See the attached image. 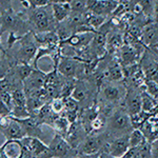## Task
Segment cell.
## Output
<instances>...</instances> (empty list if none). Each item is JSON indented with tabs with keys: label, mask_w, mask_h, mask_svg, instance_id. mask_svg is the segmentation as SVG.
<instances>
[{
	"label": "cell",
	"mask_w": 158,
	"mask_h": 158,
	"mask_svg": "<svg viewBox=\"0 0 158 158\" xmlns=\"http://www.w3.org/2000/svg\"><path fill=\"white\" fill-rule=\"evenodd\" d=\"M106 127L110 135H115L116 137L129 135L134 130L131 116L124 108L116 109L113 115L106 120Z\"/></svg>",
	"instance_id": "6da1fadb"
},
{
	"label": "cell",
	"mask_w": 158,
	"mask_h": 158,
	"mask_svg": "<svg viewBox=\"0 0 158 158\" xmlns=\"http://www.w3.org/2000/svg\"><path fill=\"white\" fill-rule=\"evenodd\" d=\"M32 23L34 24L35 30L37 33H44V32H54L57 29V21L53 16L52 6H43L34 9L31 16Z\"/></svg>",
	"instance_id": "7a4b0ae2"
},
{
	"label": "cell",
	"mask_w": 158,
	"mask_h": 158,
	"mask_svg": "<svg viewBox=\"0 0 158 158\" xmlns=\"http://www.w3.org/2000/svg\"><path fill=\"white\" fill-rule=\"evenodd\" d=\"M111 136L109 132L102 134H88L85 140L79 144V147L75 150L79 155H91L98 154L99 151L103 149L108 144V138Z\"/></svg>",
	"instance_id": "3957f363"
},
{
	"label": "cell",
	"mask_w": 158,
	"mask_h": 158,
	"mask_svg": "<svg viewBox=\"0 0 158 158\" xmlns=\"http://www.w3.org/2000/svg\"><path fill=\"white\" fill-rule=\"evenodd\" d=\"M20 47L18 51L15 53V59L17 63H30L35 59L37 54L38 45L34 38V33L29 32L24 34L19 40Z\"/></svg>",
	"instance_id": "277c9868"
},
{
	"label": "cell",
	"mask_w": 158,
	"mask_h": 158,
	"mask_svg": "<svg viewBox=\"0 0 158 158\" xmlns=\"http://www.w3.org/2000/svg\"><path fill=\"white\" fill-rule=\"evenodd\" d=\"M99 91L101 92L103 100L106 102L116 104L123 101L127 93V86L120 85V82H110L106 81L100 86Z\"/></svg>",
	"instance_id": "5b68a950"
},
{
	"label": "cell",
	"mask_w": 158,
	"mask_h": 158,
	"mask_svg": "<svg viewBox=\"0 0 158 158\" xmlns=\"http://www.w3.org/2000/svg\"><path fill=\"white\" fill-rule=\"evenodd\" d=\"M127 86L126 97L123 99V106L130 116H135L141 112V89L130 83Z\"/></svg>",
	"instance_id": "8992f818"
},
{
	"label": "cell",
	"mask_w": 158,
	"mask_h": 158,
	"mask_svg": "<svg viewBox=\"0 0 158 158\" xmlns=\"http://www.w3.org/2000/svg\"><path fill=\"white\" fill-rule=\"evenodd\" d=\"M0 133L6 140H21L27 137L21 126L12 116L0 117Z\"/></svg>",
	"instance_id": "52a82bcc"
},
{
	"label": "cell",
	"mask_w": 158,
	"mask_h": 158,
	"mask_svg": "<svg viewBox=\"0 0 158 158\" xmlns=\"http://www.w3.org/2000/svg\"><path fill=\"white\" fill-rule=\"evenodd\" d=\"M139 64L142 69L146 80L158 83V60L148 49H146L140 58Z\"/></svg>",
	"instance_id": "ba28073f"
},
{
	"label": "cell",
	"mask_w": 158,
	"mask_h": 158,
	"mask_svg": "<svg viewBox=\"0 0 158 158\" xmlns=\"http://www.w3.org/2000/svg\"><path fill=\"white\" fill-rule=\"evenodd\" d=\"M21 143L24 148L30 150L34 158H53L52 152L48 144L42 140L36 137H24L21 140Z\"/></svg>",
	"instance_id": "9c48e42d"
},
{
	"label": "cell",
	"mask_w": 158,
	"mask_h": 158,
	"mask_svg": "<svg viewBox=\"0 0 158 158\" xmlns=\"http://www.w3.org/2000/svg\"><path fill=\"white\" fill-rule=\"evenodd\" d=\"M72 98L75 99L76 101L80 104H83V108H90V106H93L94 103L96 102H92L91 99L93 98V95H92V91L89 86L88 82L85 80V79H78L76 80L75 83V88H74V91L72 93Z\"/></svg>",
	"instance_id": "30bf717a"
},
{
	"label": "cell",
	"mask_w": 158,
	"mask_h": 158,
	"mask_svg": "<svg viewBox=\"0 0 158 158\" xmlns=\"http://www.w3.org/2000/svg\"><path fill=\"white\" fill-rule=\"evenodd\" d=\"M118 4L116 0H88V12L108 17L113 14Z\"/></svg>",
	"instance_id": "8fae6325"
},
{
	"label": "cell",
	"mask_w": 158,
	"mask_h": 158,
	"mask_svg": "<svg viewBox=\"0 0 158 158\" xmlns=\"http://www.w3.org/2000/svg\"><path fill=\"white\" fill-rule=\"evenodd\" d=\"M86 136H88V132L85 131V129L83 128V126L81 124V122L78 118L77 121L71 123L68 134L64 138L68 141V143L71 146V148L73 150H76L79 147V144L85 140Z\"/></svg>",
	"instance_id": "7c38bea8"
},
{
	"label": "cell",
	"mask_w": 158,
	"mask_h": 158,
	"mask_svg": "<svg viewBox=\"0 0 158 158\" xmlns=\"http://www.w3.org/2000/svg\"><path fill=\"white\" fill-rule=\"evenodd\" d=\"M22 24L24 25V22H22L19 15L14 13L12 10H6L0 17V34L4 31H11L10 33L18 32Z\"/></svg>",
	"instance_id": "4fadbf2b"
},
{
	"label": "cell",
	"mask_w": 158,
	"mask_h": 158,
	"mask_svg": "<svg viewBox=\"0 0 158 158\" xmlns=\"http://www.w3.org/2000/svg\"><path fill=\"white\" fill-rule=\"evenodd\" d=\"M49 148L52 152L53 158H65L71 154V152L74 151L64 137L56 133L51 140Z\"/></svg>",
	"instance_id": "5bb4252c"
},
{
	"label": "cell",
	"mask_w": 158,
	"mask_h": 158,
	"mask_svg": "<svg viewBox=\"0 0 158 158\" xmlns=\"http://www.w3.org/2000/svg\"><path fill=\"white\" fill-rule=\"evenodd\" d=\"M45 76H47L45 72L39 69H35L33 73L23 81V90L25 95L42 89L45 83Z\"/></svg>",
	"instance_id": "9a60e30c"
},
{
	"label": "cell",
	"mask_w": 158,
	"mask_h": 158,
	"mask_svg": "<svg viewBox=\"0 0 158 158\" xmlns=\"http://www.w3.org/2000/svg\"><path fill=\"white\" fill-rule=\"evenodd\" d=\"M14 119L21 126L25 136L39 138V136L42 135V130H41L42 123L39 121V119L36 116H30L23 119H17V118Z\"/></svg>",
	"instance_id": "2e32d148"
},
{
	"label": "cell",
	"mask_w": 158,
	"mask_h": 158,
	"mask_svg": "<svg viewBox=\"0 0 158 158\" xmlns=\"http://www.w3.org/2000/svg\"><path fill=\"white\" fill-rule=\"evenodd\" d=\"M95 32H82L73 34L70 38H68L64 41H61V44H68L72 47L75 51H79L90 47L92 40L94 38Z\"/></svg>",
	"instance_id": "e0dca14e"
},
{
	"label": "cell",
	"mask_w": 158,
	"mask_h": 158,
	"mask_svg": "<svg viewBox=\"0 0 158 158\" xmlns=\"http://www.w3.org/2000/svg\"><path fill=\"white\" fill-rule=\"evenodd\" d=\"M130 135V134H129ZM129 135H123V136L116 137L108 144V154L113 158H121L129 151L130 141Z\"/></svg>",
	"instance_id": "ac0fdd59"
},
{
	"label": "cell",
	"mask_w": 158,
	"mask_h": 158,
	"mask_svg": "<svg viewBox=\"0 0 158 158\" xmlns=\"http://www.w3.org/2000/svg\"><path fill=\"white\" fill-rule=\"evenodd\" d=\"M139 130L143 133L149 143L158 139V111L153 113L140 127Z\"/></svg>",
	"instance_id": "d6986e66"
},
{
	"label": "cell",
	"mask_w": 158,
	"mask_h": 158,
	"mask_svg": "<svg viewBox=\"0 0 158 158\" xmlns=\"http://www.w3.org/2000/svg\"><path fill=\"white\" fill-rule=\"evenodd\" d=\"M23 153V147L20 140H6L0 147L1 158H21Z\"/></svg>",
	"instance_id": "ffe728a7"
},
{
	"label": "cell",
	"mask_w": 158,
	"mask_h": 158,
	"mask_svg": "<svg viewBox=\"0 0 158 158\" xmlns=\"http://www.w3.org/2000/svg\"><path fill=\"white\" fill-rule=\"evenodd\" d=\"M158 40V23L149 22L144 25L141 33V42L148 48Z\"/></svg>",
	"instance_id": "44dd1931"
},
{
	"label": "cell",
	"mask_w": 158,
	"mask_h": 158,
	"mask_svg": "<svg viewBox=\"0 0 158 158\" xmlns=\"http://www.w3.org/2000/svg\"><path fill=\"white\" fill-rule=\"evenodd\" d=\"M34 38L38 47L40 45H59L60 39L56 31L54 32L34 33Z\"/></svg>",
	"instance_id": "7402d4cb"
},
{
	"label": "cell",
	"mask_w": 158,
	"mask_h": 158,
	"mask_svg": "<svg viewBox=\"0 0 158 158\" xmlns=\"http://www.w3.org/2000/svg\"><path fill=\"white\" fill-rule=\"evenodd\" d=\"M141 111L148 114L158 111V99L150 95L146 90L141 91Z\"/></svg>",
	"instance_id": "603a6c76"
},
{
	"label": "cell",
	"mask_w": 158,
	"mask_h": 158,
	"mask_svg": "<svg viewBox=\"0 0 158 158\" xmlns=\"http://www.w3.org/2000/svg\"><path fill=\"white\" fill-rule=\"evenodd\" d=\"M51 6H52L53 16H54L55 20L57 21V23L63 22L72 13L69 3H54L51 4Z\"/></svg>",
	"instance_id": "cb8c5ba5"
},
{
	"label": "cell",
	"mask_w": 158,
	"mask_h": 158,
	"mask_svg": "<svg viewBox=\"0 0 158 158\" xmlns=\"http://www.w3.org/2000/svg\"><path fill=\"white\" fill-rule=\"evenodd\" d=\"M35 70V68L30 63H17L14 68L12 69V72L15 74L17 78L20 81H23L27 79L31 74L33 73V71Z\"/></svg>",
	"instance_id": "d4e9b609"
},
{
	"label": "cell",
	"mask_w": 158,
	"mask_h": 158,
	"mask_svg": "<svg viewBox=\"0 0 158 158\" xmlns=\"http://www.w3.org/2000/svg\"><path fill=\"white\" fill-rule=\"evenodd\" d=\"M106 20H108V17L92 14L90 12L86 13V25H88L90 29L95 31V32L98 31L104 23H106Z\"/></svg>",
	"instance_id": "484cf974"
},
{
	"label": "cell",
	"mask_w": 158,
	"mask_h": 158,
	"mask_svg": "<svg viewBox=\"0 0 158 158\" xmlns=\"http://www.w3.org/2000/svg\"><path fill=\"white\" fill-rule=\"evenodd\" d=\"M71 123L68 121V119L64 116L59 115L57 118L55 119L54 123H53L52 128L54 129L56 134H59L62 137H65L68 134L69 128H70Z\"/></svg>",
	"instance_id": "4316f807"
},
{
	"label": "cell",
	"mask_w": 158,
	"mask_h": 158,
	"mask_svg": "<svg viewBox=\"0 0 158 158\" xmlns=\"http://www.w3.org/2000/svg\"><path fill=\"white\" fill-rule=\"evenodd\" d=\"M130 148H138L142 144H144L147 141L143 133L139 129H134L129 135Z\"/></svg>",
	"instance_id": "83f0119b"
},
{
	"label": "cell",
	"mask_w": 158,
	"mask_h": 158,
	"mask_svg": "<svg viewBox=\"0 0 158 158\" xmlns=\"http://www.w3.org/2000/svg\"><path fill=\"white\" fill-rule=\"evenodd\" d=\"M12 97L13 101H14V108H24V106H27V95L24 93L23 86L13 91Z\"/></svg>",
	"instance_id": "f1b7e54d"
},
{
	"label": "cell",
	"mask_w": 158,
	"mask_h": 158,
	"mask_svg": "<svg viewBox=\"0 0 158 158\" xmlns=\"http://www.w3.org/2000/svg\"><path fill=\"white\" fill-rule=\"evenodd\" d=\"M69 4L71 11L74 13H80V14L88 13V0H71Z\"/></svg>",
	"instance_id": "f546056e"
},
{
	"label": "cell",
	"mask_w": 158,
	"mask_h": 158,
	"mask_svg": "<svg viewBox=\"0 0 158 158\" xmlns=\"http://www.w3.org/2000/svg\"><path fill=\"white\" fill-rule=\"evenodd\" d=\"M50 106H51L52 111L54 112L55 114H57V115L62 114L63 111H64V100L61 97H58V98H55V99H53V100H51Z\"/></svg>",
	"instance_id": "4dcf8cb0"
},
{
	"label": "cell",
	"mask_w": 158,
	"mask_h": 158,
	"mask_svg": "<svg viewBox=\"0 0 158 158\" xmlns=\"http://www.w3.org/2000/svg\"><path fill=\"white\" fill-rule=\"evenodd\" d=\"M0 99L6 103V106L12 112L13 108H14V101H13L12 93H10V92H1L0 93Z\"/></svg>",
	"instance_id": "1f68e13d"
},
{
	"label": "cell",
	"mask_w": 158,
	"mask_h": 158,
	"mask_svg": "<svg viewBox=\"0 0 158 158\" xmlns=\"http://www.w3.org/2000/svg\"><path fill=\"white\" fill-rule=\"evenodd\" d=\"M31 6L33 9H38V7H43V6H50L49 0H29Z\"/></svg>",
	"instance_id": "d6a6232c"
},
{
	"label": "cell",
	"mask_w": 158,
	"mask_h": 158,
	"mask_svg": "<svg viewBox=\"0 0 158 158\" xmlns=\"http://www.w3.org/2000/svg\"><path fill=\"white\" fill-rule=\"evenodd\" d=\"M12 112L7 106H6V103L0 99V117L1 116H11Z\"/></svg>",
	"instance_id": "836d02e7"
},
{
	"label": "cell",
	"mask_w": 158,
	"mask_h": 158,
	"mask_svg": "<svg viewBox=\"0 0 158 158\" xmlns=\"http://www.w3.org/2000/svg\"><path fill=\"white\" fill-rule=\"evenodd\" d=\"M151 153L152 158H158V139L151 142Z\"/></svg>",
	"instance_id": "e575fe53"
},
{
	"label": "cell",
	"mask_w": 158,
	"mask_h": 158,
	"mask_svg": "<svg viewBox=\"0 0 158 158\" xmlns=\"http://www.w3.org/2000/svg\"><path fill=\"white\" fill-rule=\"evenodd\" d=\"M71 0H49V2L51 4L54 3H70Z\"/></svg>",
	"instance_id": "d590c367"
},
{
	"label": "cell",
	"mask_w": 158,
	"mask_h": 158,
	"mask_svg": "<svg viewBox=\"0 0 158 158\" xmlns=\"http://www.w3.org/2000/svg\"><path fill=\"white\" fill-rule=\"evenodd\" d=\"M10 1H11V0H0V6H6L10 3Z\"/></svg>",
	"instance_id": "8d00e7d4"
},
{
	"label": "cell",
	"mask_w": 158,
	"mask_h": 158,
	"mask_svg": "<svg viewBox=\"0 0 158 158\" xmlns=\"http://www.w3.org/2000/svg\"><path fill=\"white\" fill-rule=\"evenodd\" d=\"M4 53H6V51H4L3 49H2L1 47H0V59H1V57H2V56H3Z\"/></svg>",
	"instance_id": "74e56055"
},
{
	"label": "cell",
	"mask_w": 158,
	"mask_h": 158,
	"mask_svg": "<svg viewBox=\"0 0 158 158\" xmlns=\"http://www.w3.org/2000/svg\"><path fill=\"white\" fill-rule=\"evenodd\" d=\"M0 47H1V45H0Z\"/></svg>",
	"instance_id": "f35d334b"
},
{
	"label": "cell",
	"mask_w": 158,
	"mask_h": 158,
	"mask_svg": "<svg viewBox=\"0 0 158 158\" xmlns=\"http://www.w3.org/2000/svg\"><path fill=\"white\" fill-rule=\"evenodd\" d=\"M0 158H1V157H0Z\"/></svg>",
	"instance_id": "ab89813d"
}]
</instances>
